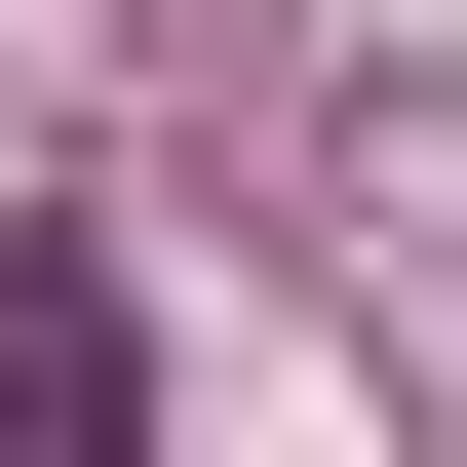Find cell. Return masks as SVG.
I'll return each mask as SVG.
<instances>
[{
	"instance_id": "1",
	"label": "cell",
	"mask_w": 467,
	"mask_h": 467,
	"mask_svg": "<svg viewBox=\"0 0 467 467\" xmlns=\"http://www.w3.org/2000/svg\"><path fill=\"white\" fill-rule=\"evenodd\" d=\"M0 467H156V312H117V234H0Z\"/></svg>"
}]
</instances>
